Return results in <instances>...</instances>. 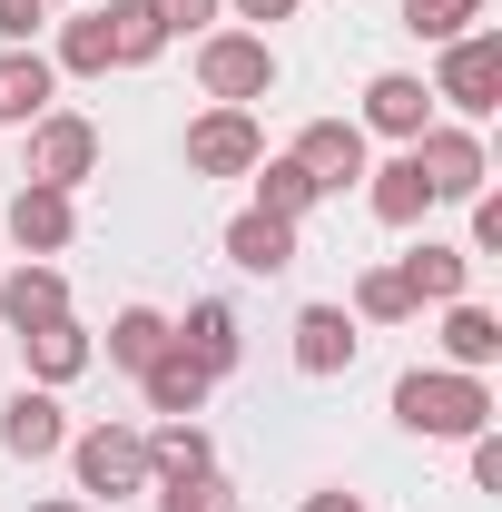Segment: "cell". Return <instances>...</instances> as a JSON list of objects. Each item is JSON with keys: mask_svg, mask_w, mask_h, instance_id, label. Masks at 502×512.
<instances>
[{"mask_svg": "<svg viewBox=\"0 0 502 512\" xmlns=\"http://www.w3.org/2000/svg\"><path fill=\"white\" fill-rule=\"evenodd\" d=\"M394 424L424 444H473L493 424V384L453 375V365H414V375H394Z\"/></svg>", "mask_w": 502, "mask_h": 512, "instance_id": "1", "label": "cell"}, {"mask_svg": "<svg viewBox=\"0 0 502 512\" xmlns=\"http://www.w3.org/2000/svg\"><path fill=\"white\" fill-rule=\"evenodd\" d=\"M197 89H207L217 109L276 99V50H266V30H207V40H197Z\"/></svg>", "mask_w": 502, "mask_h": 512, "instance_id": "2", "label": "cell"}, {"mask_svg": "<svg viewBox=\"0 0 502 512\" xmlns=\"http://www.w3.org/2000/svg\"><path fill=\"white\" fill-rule=\"evenodd\" d=\"M434 99L453 109V119H493V109H502V30H463V40H443Z\"/></svg>", "mask_w": 502, "mask_h": 512, "instance_id": "3", "label": "cell"}, {"mask_svg": "<svg viewBox=\"0 0 502 512\" xmlns=\"http://www.w3.org/2000/svg\"><path fill=\"white\" fill-rule=\"evenodd\" d=\"M69 473H79V493H148V434L138 424H89V434H69Z\"/></svg>", "mask_w": 502, "mask_h": 512, "instance_id": "4", "label": "cell"}, {"mask_svg": "<svg viewBox=\"0 0 502 512\" xmlns=\"http://www.w3.org/2000/svg\"><path fill=\"white\" fill-rule=\"evenodd\" d=\"M89 168H99V128L79 119V109L30 119V168H20V178H40V188H79Z\"/></svg>", "mask_w": 502, "mask_h": 512, "instance_id": "5", "label": "cell"}, {"mask_svg": "<svg viewBox=\"0 0 502 512\" xmlns=\"http://www.w3.org/2000/svg\"><path fill=\"white\" fill-rule=\"evenodd\" d=\"M286 158H296V168L315 178V197H345L355 178H365V168H375V158H365V128H355V119H306Z\"/></svg>", "mask_w": 502, "mask_h": 512, "instance_id": "6", "label": "cell"}, {"mask_svg": "<svg viewBox=\"0 0 502 512\" xmlns=\"http://www.w3.org/2000/svg\"><path fill=\"white\" fill-rule=\"evenodd\" d=\"M256 158H266L256 109H207V119L188 128V178H247Z\"/></svg>", "mask_w": 502, "mask_h": 512, "instance_id": "7", "label": "cell"}, {"mask_svg": "<svg viewBox=\"0 0 502 512\" xmlns=\"http://www.w3.org/2000/svg\"><path fill=\"white\" fill-rule=\"evenodd\" d=\"M414 168H424L434 197H483L493 188V158H483L473 128H424V138H414Z\"/></svg>", "mask_w": 502, "mask_h": 512, "instance_id": "8", "label": "cell"}, {"mask_svg": "<svg viewBox=\"0 0 502 512\" xmlns=\"http://www.w3.org/2000/svg\"><path fill=\"white\" fill-rule=\"evenodd\" d=\"M0 453H20V463H50V453H69V414L50 384H20L10 404H0Z\"/></svg>", "mask_w": 502, "mask_h": 512, "instance_id": "9", "label": "cell"}, {"mask_svg": "<svg viewBox=\"0 0 502 512\" xmlns=\"http://www.w3.org/2000/svg\"><path fill=\"white\" fill-rule=\"evenodd\" d=\"M355 128H375V138H404V148H414V138L434 128V89H424L414 69H375V79H365V119H355Z\"/></svg>", "mask_w": 502, "mask_h": 512, "instance_id": "10", "label": "cell"}, {"mask_svg": "<svg viewBox=\"0 0 502 512\" xmlns=\"http://www.w3.org/2000/svg\"><path fill=\"white\" fill-rule=\"evenodd\" d=\"M69 237H79V207H69V188L20 178V197H10V247H20V256H60Z\"/></svg>", "mask_w": 502, "mask_h": 512, "instance_id": "11", "label": "cell"}, {"mask_svg": "<svg viewBox=\"0 0 502 512\" xmlns=\"http://www.w3.org/2000/svg\"><path fill=\"white\" fill-rule=\"evenodd\" d=\"M168 335H178V325H168ZM138 394H148V414H168V424H197V414H207V394H217V375L197 365L188 345H168V355L138 375Z\"/></svg>", "mask_w": 502, "mask_h": 512, "instance_id": "12", "label": "cell"}, {"mask_svg": "<svg viewBox=\"0 0 502 512\" xmlns=\"http://www.w3.org/2000/svg\"><path fill=\"white\" fill-rule=\"evenodd\" d=\"M60 316H69V276L50 266V256H20L10 286H0V325L30 335V325H60Z\"/></svg>", "mask_w": 502, "mask_h": 512, "instance_id": "13", "label": "cell"}, {"mask_svg": "<svg viewBox=\"0 0 502 512\" xmlns=\"http://www.w3.org/2000/svg\"><path fill=\"white\" fill-rule=\"evenodd\" d=\"M20 365H30V384H79L89 365H99V335H79V316H60V325H30L20 335Z\"/></svg>", "mask_w": 502, "mask_h": 512, "instance_id": "14", "label": "cell"}, {"mask_svg": "<svg viewBox=\"0 0 502 512\" xmlns=\"http://www.w3.org/2000/svg\"><path fill=\"white\" fill-rule=\"evenodd\" d=\"M443 365H453V375H493L502 365V316L493 306H473V296L443 306Z\"/></svg>", "mask_w": 502, "mask_h": 512, "instance_id": "15", "label": "cell"}, {"mask_svg": "<svg viewBox=\"0 0 502 512\" xmlns=\"http://www.w3.org/2000/svg\"><path fill=\"white\" fill-rule=\"evenodd\" d=\"M227 266H247V276H286V266H296V227L266 217V207H237V217H227Z\"/></svg>", "mask_w": 502, "mask_h": 512, "instance_id": "16", "label": "cell"}, {"mask_svg": "<svg viewBox=\"0 0 502 512\" xmlns=\"http://www.w3.org/2000/svg\"><path fill=\"white\" fill-rule=\"evenodd\" d=\"M355 345H365V335H355L345 306H296V365H306V375H345Z\"/></svg>", "mask_w": 502, "mask_h": 512, "instance_id": "17", "label": "cell"}, {"mask_svg": "<svg viewBox=\"0 0 502 512\" xmlns=\"http://www.w3.org/2000/svg\"><path fill=\"white\" fill-rule=\"evenodd\" d=\"M60 109V69L40 60V50H0V119H50Z\"/></svg>", "mask_w": 502, "mask_h": 512, "instance_id": "18", "label": "cell"}, {"mask_svg": "<svg viewBox=\"0 0 502 512\" xmlns=\"http://www.w3.org/2000/svg\"><path fill=\"white\" fill-rule=\"evenodd\" d=\"M178 345H188L207 375H237V355H247V335H237V306H227V296H197L188 325H178Z\"/></svg>", "mask_w": 502, "mask_h": 512, "instance_id": "19", "label": "cell"}, {"mask_svg": "<svg viewBox=\"0 0 502 512\" xmlns=\"http://www.w3.org/2000/svg\"><path fill=\"white\" fill-rule=\"evenodd\" d=\"M394 276H404V296H414V306H453V296L473 286V256H463V247H434V237H424L414 256H394Z\"/></svg>", "mask_w": 502, "mask_h": 512, "instance_id": "20", "label": "cell"}, {"mask_svg": "<svg viewBox=\"0 0 502 512\" xmlns=\"http://www.w3.org/2000/svg\"><path fill=\"white\" fill-rule=\"evenodd\" d=\"M365 207H375L384 227H424V207H434V188H424L414 148H404V158H384V168H365Z\"/></svg>", "mask_w": 502, "mask_h": 512, "instance_id": "21", "label": "cell"}, {"mask_svg": "<svg viewBox=\"0 0 502 512\" xmlns=\"http://www.w3.org/2000/svg\"><path fill=\"white\" fill-rule=\"evenodd\" d=\"M99 20H109V69H148L158 50H168V30H158V10H148V0H109Z\"/></svg>", "mask_w": 502, "mask_h": 512, "instance_id": "22", "label": "cell"}, {"mask_svg": "<svg viewBox=\"0 0 502 512\" xmlns=\"http://www.w3.org/2000/svg\"><path fill=\"white\" fill-rule=\"evenodd\" d=\"M168 345H178V335H168L158 306H119V316H109V365H128V375H148Z\"/></svg>", "mask_w": 502, "mask_h": 512, "instance_id": "23", "label": "cell"}, {"mask_svg": "<svg viewBox=\"0 0 502 512\" xmlns=\"http://www.w3.org/2000/svg\"><path fill=\"white\" fill-rule=\"evenodd\" d=\"M247 178H256V207H266V217H286V227H306V217H315V178L296 168V158H256Z\"/></svg>", "mask_w": 502, "mask_h": 512, "instance_id": "24", "label": "cell"}, {"mask_svg": "<svg viewBox=\"0 0 502 512\" xmlns=\"http://www.w3.org/2000/svg\"><path fill=\"white\" fill-rule=\"evenodd\" d=\"M188 473H217V444L197 424H158L148 434V483H188Z\"/></svg>", "mask_w": 502, "mask_h": 512, "instance_id": "25", "label": "cell"}, {"mask_svg": "<svg viewBox=\"0 0 502 512\" xmlns=\"http://www.w3.org/2000/svg\"><path fill=\"white\" fill-rule=\"evenodd\" d=\"M345 316H355V325H404V316H414V296H404V276H394V266H365Z\"/></svg>", "mask_w": 502, "mask_h": 512, "instance_id": "26", "label": "cell"}, {"mask_svg": "<svg viewBox=\"0 0 502 512\" xmlns=\"http://www.w3.org/2000/svg\"><path fill=\"white\" fill-rule=\"evenodd\" d=\"M50 69L99 79V69H109V20H99V10H89V20H69V30H60V60H50Z\"/></svg>", "mask_w": 502, "mask_h": 512, "instance_id": "27", "label": "cell"}, {"mask_svg": "<svg viewBox=\"0 0 502 512\" xmlns=\"http://www.w3.org/2000/svg\"><path fill=\"white\" fill-rule=\"evenodd\" d=\"M483 20V0H404V30L414 40H463Z\"/></svg>", "mask_w": 502, "mask_h": 512, "instance_id": "28", "label": "cell"}, {"mask_svg": "<svg viewBox=\"0 0 502 512\" xmlns=\"http://www.w3.org/2000/svg\"><path fill=\"white\" fill-rule=\"evenodd\" d=\"M158 512H237L217 473H188V483H158Z\"/></svg>", "mask_w": 502, "mask_h": 512, "instance_id": "29", "label": "cell"}, {"mask_svg": "<svg viewBox=\"0 0 502 512\" xmlns=\"http://www.w3.org/2000/svg\"><path fill=\"white\" fill-rule=\"evenodd\" d=\"M148 10H158V30H168V40H178V30H197V40H207L227 0H148Z\"/></svg>", "mask_w": 502, "mask_h": 512, "instance_id": "30", "label": "cell"}, {"mask_svg": "<svg viewBox=\"0 0 502 512\" xmlns=\"http://www.w3.org/2000/svg\"><path fill=\"white\" fill-rule=\"evenodd\" d=\"M40 20H50V0H0V40H10V50H30Z\"/></svg>", "mask_w": 502, "mask_h": 512, "instance_id": "31", "label": "cell"}, {"mask_svg": "<svg viewBox=\"0 0 502 512\" xmlns=\"http://www.w3.org/2000/svg\"><path fill=\"white\" fill-rule=\"evenodd\" d=\"M463 256H502V197L493 188L473 197V247H463Z\"/></svg>", "mask_w": 502, "mask_h": 512, "instance_id": "32", "label": "cell"}, {"mask_svg": "<svg viewBox=\"0 0 502 512\" xmlns=\"http://www.w3.org/2000/svg\"><path fill=\"white\" fill-rule=\"evenodd\" d=\"M473 483H483V493H502V434H493V424L473 434Z\"/></svg>", "mask_w": 502, "mask_h": 512, "instance_id": "33", "label": "cell"}, {"mask_svg": "<svg viewBox=\"0 0 502 512\" xmlns=\"http://www.w3.org/2000/svg\"><path fill=\"white\" fill-rule=\"evenodd\" d=\"M237 20H256V30H276V20H296V0H227Z\"/></svg>", "mask_w": 502, "mask_h": 512, "instance_id": "34", "label": "cell"}, {"mask_svg": "<svg viewBox=\"0 0 502 512\" xmlns=\"http://www.w3.org/2000/svg\"><path fill=\"white\" fill-rule=\"evenodd\" d=\"M296 512H365V493H306Z\"/></svg>", "mask_w": 502, "mask_h": 512, "instance_id": "35", "label": "cell"}, {"mask_svg": "<svg viewBox=\"0 0 502 512\" xmlns=\"http://www.w3.org/2000/svg\"><path fill=\"white\" fill-rule=\"evenodd\" d=\"M30 512H89V503H30Z\"/></svg>", "mask_w": 502, "mask_h": 512, "instance_id": "36", "label": "cell"}]
</instances>
